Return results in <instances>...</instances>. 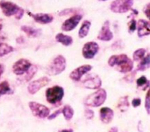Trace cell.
Returning a JSON list of instances; mask_svg holds the SVG:
<instances>
[{"mask_svg":"<svg viewBox=\"0 0 150 132\" xmlns=\"http://www.w3.org/2000/svg\"><path fill=\"white\" fill-rule=\"evenodd\" d=\"M60 114H62V109H59V110H57L56 111H54V113H52L51 115H49L47 118L48 119V120H53V119H54V118H56Z\"/></svg>","mask_w":150,"mask_h":132,"instance_id":"d6a6232c","label":"cell"},{"mask_svg":"<svg viewBox=\"0 0 150 132\" xmlns=\"http://www.w3.org/2000/svg\"><path fill=\"white\" fill-rule=\"evenodd\" d=\"M92 69V67L91 65H83L78 67L77 68L74 69L70 74H69V78L74 81H80L83 75H85L87 73H89L91 70Z\"/></svg>","mask_w":150,"mask_h":132,"instance_id":"7c38bea8","label":"cell"},{"mask_svg":"<svg viewBox=\"0 0 150 132\" xmlns=\"http://www.w3.org/2000/svg\"><path fill=\"white\" fill-rule=\"evenodd\" d=\"M0 8L2 10L3 14L5 17H11L14 16L16 19L19 20L24 15V9L17 5L16 4L6 1V0H1L0 1Z\"/></svg>","mask_w":150,"mask_h":132,"instance_id":"7a4b0ae2","label":"cell"},{"mask_svg":"<svg viewBox=\"0 0 150 132\" xmlns=\"http://www.w3.org/2000/svg\"><path fill=\"white\" fill-rule=\"evenodd\" d=\"M98 50H99V45L97 42L90 41L84 44L82 49V53H83V58L87 60H91L96 56Z\"/></svg>","mask_w":150,"mask_h":132,"instance_id":"9c48e42d","label":"cell"},{"mask_svg":"<svg viewBox=\"0 0 150 132\" xmlns=\"http://www.w3.org/2000/svg\"><path fill=\"white\" fill-rule=\"evenodd\" d=\"M83 18V16L82 14H74L72 15L70 18H69L68 19H66L62 25V31L63 32H70L72 30H74L77 25L80 23V21L82 20Z\"/></svg>","mask_w":150,"mask_h":132,"instance_id":"8fae6325","label":"cell"},{"mask_svg":"<svg viewBox=\"0 0 150 132\" xmlns=\"http://www.w3.org/2000/svg\"><path fill=\"white\" fill-rule=\"evenodd\" d=\"M2 28H3V24H2V22H1V20H0V31L2 30Z\"/></svg>","mask_w":150,"mask_h":132,"instance_id":"ab89813d","label":"cell"},{"mask_svg":"<svg viewBox=\"0 0 150 132\" xmlns=\"http://www.w3.org/2000/svg\"><path fill=\"white\" fill-rule=\"evenodd\" d=\"M136 25H137V22L134 18H133L129 24H128V31L130 33H133L135 30H136Z\"/></svg>","mask_w":150,"mask_h":132,"instance_id":"4dcf8cb0","label":"cell"},{"mask_svg":"<svg viewBox=\"0 0 150 132\" xmlns=\"http://www.w3.org/2000/svg\"><path fill=\"white\" fill-rule=\"evenodd\" d=\"M50 81V79L47 76H43L39 78L38 80L29 81L27 86V91L31 95H35L38 91H40L42 88L46 87Z\"/></svg>","mask_w":150,"mask_h":132,"instance_id":"ba28073f","label":"cell"},{"mask_svg":"<svg viewBox=\"0 0 150 132\" xmlns=\"http://www.w3.org/2000/svg\"><path fill=\"white\" fill-rule=\"evenodd\" d=\"M145 109L147 111V114L150 115V90L148 89L147 95H146V99H145Z\"/></svg>","mask_w":150,"mask_h":132,"instance_id":"f546056e","label":"cell"},{"mask_svg":"<svg viewBox=\"0 0 150 132\" xmlns=\"http://www.w3.org/2000/svg\"><path fill=\"white\" fill-rule=\"evenodd\" d=\"M4 71V65L0 64V77H1V75L3 74Z\"/></svg>","mask_w":150,"mask_h":132,"instance_id":"d590c367","label":"cell"},{"mask_svg":"<svg viewBox=\"0 0 150 132\" xmlns=\"http://www.w3.org/2000/svg\"><path fill=\"white\" fill-rule=\"evenodd\" d=\"M118 109L124 112L126 111L128 108H129V102H128V96L127 95H125V96H122L120 98L119 100V103H118V105H117Z\"/></svg>","mask_w":150,"mask_h":132,"instance_id":"d4e9b609","label":"cell"},{"mask_svg":"<svg viewBox=\"0 0 150 132\" xmlns=\"http://www.w3.org/2000/svg\"><path fill=\"white\" fill-rule=\"evenodd\" d=\"M55 40L65 46H69L73 43V39L69 35H66L63 33H58L55 36Z\"/></svg>","mask_w":150,"mask_h":132,"instance_id":"ffe728a7","label":"cell"},{"mask_svg":"<svg viewBox=\"0 0 150 132\" xmlns=\"http://www.w3.org/2000/svg\"><path fill=\"white\" fill-rule=\"evenodd\" d=\"M149 11H150V4H148L145 6V8H144V13L146 14V16H147V18H150Z\"/></svg>","mask_w":150,"mask_h":132,"instance_id":"e575fe53","label":"cell"},{"mask_svg":"<svg viewBox=\"0 0 150 132\" xmlns=\"http://www.w3.org/2000/svg\"><path fill=\"white\" fill-rule=\"evenodd\" d=\"M79 11H81L80 9L78 8H69V9H65L62 10L59 12L60 16H66V15H69V14H78Z\"/></svg>","mask_w":150,"mask_h":132,"instance_id":"f1b7e54d","label":"cell"},{"mask_svg":"<svg viewBox=\"0 0 150 132\" xmlns=\"http://www.w3.org/2000/svg\"><path fill=\"white\" fill-rule=\"evenodd\" d=\"M37 71H38V67L35 65H31V67L26 71V73L24 74L23 75H21L22 77L18 81H20L22 82H29L33 78V76L35 75Z\"/></svg>","mask_w":150,"mask_h":132,"instance_id":"ac0fdd59","label":"cell"},{"mask_svg":"<svg viewBox=\"0 0 150 132\" xmlns=\"http://www.w3.org/2000/svg\"><path fill=\"white\" fill-rule=\"evenodd\" d=\"M28 106L33 115L35 117H38L40 119H44L50 115V110L43 104L38 103L36 102H30L28 103Z\"/></svg>","mask_w":150,"mask_h":132,"instance_id":"8992f818","label":"cell"},{"mask_svg":"<svg viewBox=\"0 0 150 132\" xmlns=\"http://www.w3.org/2000/svg\"><path fill=\"white\" fill-rule=\"evenodd\" d=\"M67 66L66 59L62 55H57L54 57L47 67V74L51 76H55L62 74Z\"/></svg>","mask_w":150,"mask_h":132,"instance_id":"3957f363","label":"cell"},{"mask_svg":"<svg viewBox=\"0 0 150 132\" xmlns=\"http://www.w3.org/2000/svg\"><path fill=\"white\" fill-rule=\"evenodd\" d=\"M32 63L26 59H19L12 65V72L18 76H21L26 73Z\"/></svg>","mask_w":150,"mask_h":132,"instance_id":"30bf717a","label":"cell"},{"mask_svg":"<svg viewBox=\"0 0 150 132\" xmlns=\"http://www.w3.org/2000/svg\"><path fill=\"white\" fill-rule=\"evenodd\" d=\"M138 37L142 38L150 34L149 22L145 19H139L136 25Z\"/></svg>","mask_w":150,"mask_h":132,"instance_id":"2e32d148","label":"cell"},{"mask_svg":"<svg viewBox=\"0 0 150 132\" xmlns=\"http://www.w3.org/2000/svg\"><path fill=\"white\" fill-rule=\"evenodd\" d=\"M11 91V87L8 83V81H4L2 82H0V96L4 95H7L10 94Z\"/></svg>","mask_w":150,"mask_h":132,"instance_id":"83f0119b","label":"cell"},{"mask_svg":"<svg viewBox=\"0 0 150 132\" xmlns=\"http://www.w3.org/2000/svg\"><path fill=\"white\" fill-rule=\"evenodd\" d=\"M147 50L145 48H139L137 50L134 51V54H133V59L134 61H140L142 59L144 58V56L146 55Z\"/></svg>","mask_w":150,"mask_h":132,"instance_id":"4316f807","label":"cell"},{"mask_svg":"<svg viewBox=\"0 0 150 132\" xmlns=\"http://www.w3.org/2000/svg\"><path fill=\"white\" fill-rule=\"evenodd\" d=\"M13 50H14V48L11 46H9L8 44H5L4 42L1 43L0 44V58L12 53Z\"/></svg>","mask_w":150,"mask_h":132,"instance_id":"484cf974","label":"cell"},{"mask_svg":"<svg viewBox=\"0 0 150 132\" xmlns=\"http://www.w3.org/2000/svg\"><path fill=\"white\" fill-rule=\"evenodd\" d=\"M113 39V33L110 29V22L105 21L99 33L98 34V39L102 41H110Z\"/></svg>","mask_w":150,"mask_h":132,"instance_id":"5bb4252c","label":"cell"},{"mask_svg":"<svg viewBox=\"0 0 150 132\" xmlns=\"http://www.w3.org/2000/svg\"><path fill=\"white\" fill-rule=\"evenodd\" d=\"M27 14L37 23L42 24V25H47L53 22L54 17L48 13H33L30 11H27Z\"/></svg>","mask_w":150,"mask_h":132,"instance_id":"9a60e30c","label":"cell"},{"mask_svg":"<svg viewBox=\"0 0 150 132\" xmlns=\"http://www.w3.org/2000/svg\"><path fill=\"white\" fill-rule=\"evenodd\" d=\"M21 30L29 37L32 38H37L41 34V30L40 29H35L33 27L28 26V25H23L21 26Z\"/></svg>","mask_w":150,"mask_h":132,"instance_id":"d6986e66","label":"cell"},{"mask_svg":"<svg viewBox=\"0 0 150 132\" xmlns=\"http://www.w3.org/2000/svg\"><path fill=\"white\" fill-rule=\"evenodd\" d=\"M141 104H142V100H141V98H134V99H133V101H132V106L134 107V108H137V107H139V106H141Z\"/></svg>","mask_w":150,"mask_h":132,"instance_id":"836d02e7","label":"cell"},{"mask_svg":"<svg viewBox=\"0 0 150 132\" xmlns=\"http://www.w3.org/2000/svg\"><path fill=\"white\" fill-rule=\"evenodd\" d=\"M91 25V23L89 20H84L82 23V25H81V27H80V29L78 31V36H79L80 39H83L88 35Z\"/></svg>","mask_w":150,"mask_h":132,"instance_id":"44dd1931","label":"cell"},{"mask_svg":"<svg viewBox=\"0 0 150 132\" xmlns=\"http://www.w3.org/2000/svg\"><path fill=\"white\" fill-rule=\"evenodd\" d=\"M107 98V93L104 88H98L93 94L88 95L85 99L83 103L88 107H100L103 105Z\"/></svg>","mask_w":150,"mask_h":132,"instance_id":"277c9868","label":"cell"},{"mask_svg":"<svg viewBox=\"0 0 150 132\" xmlns=\"http://www.w3.org/2000/svg\"><path fill=\"white\" fill-rule=\"evenodd\" d=\"M119 131V130H118V128L117 127H112L111 129H110V131L109 132H118Z\"/></svg>","mask_w":150,"mask_h":132,"instance_id":"74e56055","label":"cell"},{"mask_svg":"<svg viewBox=\"0 0 150 132\" xmlns=\"http://www.w3.org/2000/svg\"><path fill=\"white\" fill-rule=\"evenodd\" d=\"M136 84H137L138 88H141L142 90H146V89L149 88V81L147 79L146 76H141L140 78H138L136 80Z\"/></svg>","mask_w":150,"mask_h":132,"instance_id":"cb8c5ba5","label":"cell"},{"mask_svg":"<svg viewBox=\"0 0 150 132\" xmlns=\"http://www.w3.org/2000/svg\"><path fill=\"white\" fill-rule=\"evenodd\" d=\"M58 132H74L73 130H71V129H64V130H61V131H59Z\"/></svg>","mask_w":150,"mask_h":132,"instance_id":"8d00e7d4","label":"cell"},{"mask_svg":"<svg viewBox=\"0 0 150 132\" xmlns=\"http://www.w3.org/2000/svg\"><path fill=\"white\" fill-rule=\"evenodd\" d=\"M99 1H106V0H99Z\"/></svg>","mask_w":150,"mask_h":132,"instance_id":"60d3db41","label":"cell"},{"mask_svg":"<svg viewBox=\"0 0 150 132\" xmlns=\"http://www.w3.org/2000/svg\"><path fill=\"white\" fill-rule=\"evenodd\" d=\"M84 116H85V117L87 119L91 120V119H92L94 117V111L90 110V109H86L84 110Z\"/></svg>","mask_w":150,"mask_h":132,"instance_id":"1f68e13d","label":"cell"},{"mask_svg":"<svg viewBox=\"0 0 150 132\" xmlns=\"http://www.w3.org/2000/svg\"><path fill=\"white\" fill-rule=\"evenodd\" d=\"M108 65L115 67L117 71L122 74L130 73L134 69V61L127 54H115L109 58Z\"/></svg>","mask_w":150,"mask_h":132,"instance_id":"6da1fadb","label":"cell"},{"mask_svg":"<svg viewBox=\"0 0 150 132\" xmlns=\"http://www.w3.org/2000/svg\"><path fill=\"white\" fill-rule=\"evenodd\" d=\"M83 86L88 89H98L102 86V80L98 75H93L86 78L83 81Z\"/></svg>","mask_w":150,"mask_h":132,"instance_id":"4fadbf2b","label":"cell"},{"mask_svg":"<svg viewBox=\"0 0 150 132\" xmlns=\"http://www.w3.org/2000/svg\"><path fill=\"white\" fill-rule=\"evenodd\" d=\"M99 117L105 124H108L114 117V111L111 108L104 107L99 110Z\"/></svg>","mask_w":150,"mask_h":132,"instance_id":"e0dca14e","label":"cell"},{"mask_svg":"<svg viewBox=\"0 0 150 132\" xmlns=\"http://www.w3.org/2000/svg\"><path fill=\"white\" fill-rule=\"evenodd\" d=\"M150 67V54L148 53L144 56L143 59H142L137 66V71H145Z\"/></svg>","mask_w":150,"mask_h":132,"instance_id":"7402d4cb","label":"cell"},{"mask_svg":"<svg viewBox=\"0 0 150 132\" xmlns=\"http://www.w3.org/2000/svg\"><path fill=\"white\" fill-rule=\"evenodd\" d=\"M62 114L63 115L64 118L67 120V121H70L73 117H74V114H75V111L74 110L72 109L71 106L69 105H65L63 107V109H62Z\"/></svg>","mask_w":150,"mask_h":132,"instance_id":"603a6c76","label":"cell"},{"mask_svg":"<svg viewBox=\"0 0 150 132\" xmlns=\"http://www.w3.org/2000/svg\"><path fill=\"white\" fill-rule=\"evenodd\" d=\"M133 4V0H114L110 5V9L115 13H126L132 9Z\"/></svg>","mask_w":150,"mask_h":132,"instance_id":"52a82bcc","label":"cell"},{"mask_svg":"<svg viewBox=\"0 0 150 132\" xmlns=\"http://www.w3.org/2000/svg\"><path fill=\"white\" fill-rule=\"evenodd\" d=\"M64 96V89L61 86H54L46 90V100L49 104L57 105L62 103Z\"/></svg>","mask_w":150,"mask_h":132,"instance_id":"5b68a950","label":"cell"},{"mask_svg":"<svg viewBox=\"0 0 150 132\" xmlns=\"http://www.w3.org/2000/svg\"><path fill=\"white\" fill-rule=\"evenodd\" d=\"M3 42H4V38L2 36H0V44L3 43Z\"/></svg>","mask_w":150,"mask_h":132,"instance_id":"f35d334b","label":"cell"}]
</instances>
